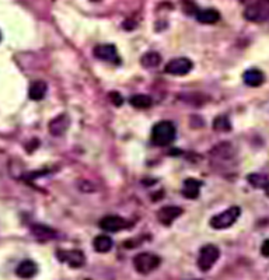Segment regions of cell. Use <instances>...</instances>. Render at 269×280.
<instances>
[{
    "mask_svg": "<svg viewBox=\"0 0 269 280\" xmlns=\"http://www.w3.org/2000/svg\"><path fill=\"white\" fill-rule=\"evenodd\" d=\"M213 129L218 130V132H228L232 129L230 119L227 117H224V115L215 118V121H213Z\"/></svg>",
    "mask_w": 269,
    "mask_h": 280,
    "instance_id": "21",
    "label": "cell"
},
{
    "mask_svg": "<svg viewBox=\"0 0 269 280\" xmlns=\"http://www.w3.org/2000/svg\"><path fill=\"white\" fill-rule=\"evenodd\" d=\"M244 18L253 23H264L269 18V0H255L244 10Z\"/></svg>",
    "mask_w": 269,
    "mask_h": 280,
    "instance_id": "2",
    "label": "cell"
},
{
    "mask_svg": "<svg viewBox=\"0 0 269 280\" xmlns=\"http://www.w3.org/2000/svg\"><path fill=\"white\" fill-rule=\"evenodd\" d=\"M99 224L104 231H108V233H117V231L129 227L128 220H125L124 217H119V216H105L100 220Z\"/></svg>",
    "mask_w": 269,
    "mask_h": 280,
    "instance_id": "9",
    "label": "cell"
},
{
    "mask_svg": "<svg viewBox=\"0 0 269 280\" xmlns=\"http://www.w3.org/2000/svg\"><path fill=\"white\" fill-rule=\"evenodd\" d=\"M140 63H142V66L146 67V69L157 67L161 63V55L159 52H147V53H145V55L142 56Z\"/></svg>",
    "mask_w": 269,
    "mask_h": 280,
    "instance_id": "19",
    "label": "cell"
},
{
    "mask_svg": "<svg viewBox=\"0 0 269 280\" xmlns=\"http://www.w3.org/2000/svg\"><path fill=\"white\" fill-rule=\"evenodd\" d=\"M247 181H248L254 188H262L264 189L266 186V183L269 182V179L262 175V174H249L247 177Z\"/></svg>",
    "mask_w": 269,
    "mask_h": 280,
    "instance_id": "22",
    "label": "cell"
},
{
    "mask_svg": "<svg viewBox=\"0 0 269 280\" xmlns=\"http://www.w3.org/2000/svg\"><path fill=\"white\" fill-rule=\"evenodd\" d=\"M177 130L174 123L170 121H161L157 122L151 129V143L159 147H166L174 142Z\"/></svg>",
    "mask_w": 269,
    "mask_h": 280,
    "instance_id": "1",
    "label": "cell"
},
{
    "mask_svg": "<svg viewBox=\"0 0 269 280\" xmlns=\"http://www.w3.org/2000/svg\"><path fill=\"white\" fill-rule=\"evenodd\" d=\"M184 213V209L180 206H164L157 212V220L163 226H171V223L178 219Z\"/></svg>",
    "mask_w": 269,
    "mask_h": 280,
    "instance_id": "10",
    "label": "cell"
},
{
    "mask_svg": "<svg viewBox=\"0 0 269 280\" xmlns=\"http://www.w3.org/2000/svg\"><path fill=\"white\" fill-rule=\"evenodd\" d=\"M264 191H265V195H266V196H268V198H269V182L266 183V186H265V188H264Z\"/></svg>",
    "mask_w": 269,
    "mask_h": 280,
    "instance_id": "25",
    "label": "cell"
},
{
    "mask_svg": "<svg viewBox=\"0 0 269 280\" xmlns=\"http://www.w3.org/2000/svg\"><path fill=\"white\" fill-rule=\"evenodd\" d=\"M220 258V251L216 245L207 244L202 247L199 251V256H198V268L202 272H207L212 269V266L216 264Z\"/></svg>",
    "mask_w": 269,
    "mask_h": 280,
    "instance_id": "5",
    "label": "cell"
},
{
    "mask_svg": "<svg viewBox=\"0 0 269 280\" xmlns=\"http://www.w3.org/2000/svg\"><path fill=\"white\" fill-rule=\"evenodd\" d=\"M195 18L201 24L210 26V24H216L220 20V13L216 9H202V10H197Z\"/></svg>",
    "mask_w": 269,
    "mask_h": 280,
    "instance_id": "13",
    "label": "cell"
},
{
    "mask_svg": "<svg viewBox=\"0 0 269 280\" xmlns=\"http://www.w3.org/2000/svg\"><path fill=\"white\" fill-rule=\"evenodd\" d=\"M93 53L100 61L114 63V65L121 63V58H119V53L117 51V46L112 45V44H101V45L94 46Z\"/></svg>",
    "mask_w": 269,
    "mask_h": 280,
    "instance_id": "7",
    "label": "cell"
},
{
    "mask_svg": "<svg viewBox=\"0 0 269 280\" xmlns=\"http://www.w3.org/2000/svg\"><path fill=\"white\" fill-rule=\"evenodd\" d=\"M32 234H34V237H36V238L40 239H51V238H55V231L52 229H49V227H45V226H42V224H35V226H32Z\"/></svg>",
    "mask_w": 269,
    "mask_h": 280,
    "instance_id": "20",
    "label": "cell"
},
{
    "mask_svg": "<svg viewBox=\"0 0 269 280\" xmlns=\"http://www.w3.org/2000/svg\"><path fill=\"white\" fill-rule=\"evenodd\" d=\"M69 117L66 114H62L59 117L53 118L51 122H49V132L53 136H62L63 133L66 132L67 127H69Z\"/></svg>",
    "mask_w": 269,
    "mask_h": 280,
    "instance_id": "12",
    "label": "cell"
},
{
    "mask_svg": "<svg viewBox=\"0 0 269 280\" xmlns=\"http://www.w3.org/2000/svg\"><path fill=\"white\" fill-rule=\"evenodd\" d=\"M93 247L94 250L100 252V254H105V252H109V251L112 250L114 241L108 235H97L93 239Z\"/></svg>",
    "mask_w": 269,
    "mask_h": 280,
    "instance_id": "17",
    "label": "cell"
},
{
    "mask_svg": "<svg viewBox=\"0 0 269 280\" xmlns=\"http://www.w3.org/2000/svg\"><path fill=\"white\" fill-rule=\"evenodd\" d=\"M36 273H38V265L30 259L23 260L16 268V275L21 279H31Z\"/></svg>",
    "mask_w": 269,
    "mask_h": 280,
    "instance_id": "14",
    "label": "cell"
},
{
    "mask_svg": "<svg viewBox=\"0 0 269 280\" xmlns=\"http://www.w3.org/2000/svg\"><path fill=\"white\" fill-rule=\"evenodd\" d=\"M241 214V209L238 206H232L227 210H224L222 213L213 216L210 219V227L215 230H226L228 227H232L240 217Z\"/></svg>",
    "mask_w": 269,
    "mask_h": 280,
    "instance_id": "4",
    "label": "cell"
},
{
    "mask_svg": "<svg viewBox=\"0 0 269 280\" xmlns=\"http://www.w3.org/2000/svg\"><path fill=\"white\" fill-rule=\"evenodd\" d=\"M192 67H194V63H192L191 59L177 58V59H172L167 63L164 71L171 76H185L192 70Z\"/></svg>",
    "mask_w": 269,
    "mask_h": 280,
    "instance_id": "6",
    "label": "cell"
},
{
    "mask_svg": "<svg viewBox=\"0 0 269 280\" xmlns=\"http://www.w3.org/2000/svg\"><path fill=\"white\" fill-rule=\"evenodd\" d=\"M161 264L160 256H157L150 252H140L133 258V266L138 273L147 275L153 270H156Z\"/></svg>",
    "mask_w": 269,
    "mask_h": 280,
    "instance_id": "3",
    "label": "cell"
},
{
    "mask_svg": "<svg viewBox=\"0 0 269 280\" xmlns=\"http://www.w3.org/2000/svg\"><path fill=\"white\" fill-rule=\"evenodd\" d=\"M109 98L112 100L111 102H112V104H115L117 107H119V105L122 104V101H124V98L119 96V92H111V94H109Z\"/></svg>",
    "mask_w": 269,
    "mask_h": 280,
    "instance_id": "23",
    "label": "cell"
},
{
    "mask_svg": "<svg viewBox=\"0 0 269 280\" xmlns=\"http://www.w3.org/2000/svg\"><path fill=\"white\" fill-rule=\"evenodd\" d=\"M129 104L133 108L138 109H146V108H150L153 104L150 96H146V94H136L129 98Z\"/></svg>",
    "mask_w": 269,
    "mask_h": 280,
    "instance_id": "18",
    "label": "cell"
},
{
    "mask_svg": "<svg viewBox=\"0 0 269 280\" xmlns=\"http://www.w3.org/2000/svg\"><path fill=\"white\" fill-rule=\"evenodd\" d=\"M261 254L264 255V256H266V258H269V239H266V241L262 242V247H261Z\"/></svg>",
    "mask_w": 269,
    "mask_h": 280,
    "instance_id": "24",
    "label": "cell"
},
{
    "mask_svg": "<svg viewBox=\"0 0 269 280\" xmlns=\"http://www.w3.org/2000/svg\"><path fill=\"white\" fill-rule=\"evenodd\" d=\"M56 256L57 259L62 260V262L67 264L70 268H74V269H79L86 264V255L79 250H59L56 251Z\"/></svg>",
    "mask_w": 269,
    "mask_h": 280,
    "instance_id": "8",
    "label": "cell"
},
{
    "mask_svg": "<svg viewBox=\"0 0 269 280\" xmlns=\"http://www.w3.org/2000/svg\"><path fill=\"white\" fill-rule=\"evenodd\" d=\"M48 91V86L45 82H34L30 86V90H28V97L31 98L32 101H41L44 100V97L47 96Z\"/></svg>",
    "mask_w": 269,
    "mask_h": 280,
    "instance_id": "16",
    "label": "cell"
},
{
    "mask_svg": "<svg viewBox=\"0 0 269 280\" xmlns=\"http://www.w3.org/2000/svg\"><path fill=\"white\" fill-rule=\"evenodd\" d=\"M244 83L249 87H259L264 84L265 74L258 69H249L243 74Z\"/></svg>",
    "mask_w": 269,
    "mask_h": 280,
    "instance_id": "15",
    "label": "cell"
},
{
    "mask_svg": "<svg viewBox=\"0 0 269 280\" xmlns=\"http://www.w3.org/2000/svg\"><path fill=\"white\" fill-rule=\"evenodd\" d=\"M203 185L202 181L197 178H186L182 185L181 194L186 199H197L201 194V186Z\"/></svg>",
    "mask_w": 269,
    "mask_h": 280,
    "instance_id": "11",
    "label": "cell"
}]
</instances>
